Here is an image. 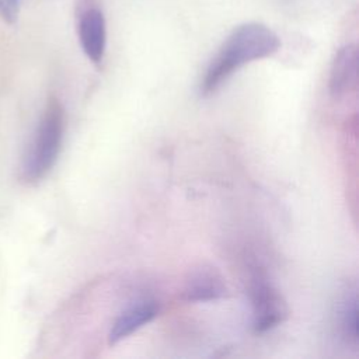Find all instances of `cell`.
Wrapping results in <instances>:
<instances>
[{
	"label": "cell",
	"instance_id": "cell-7",
	"mask_svg": "<svg viewBox=\"0 0 359 359\" xmlns=\"http://www.w3.org/2000/svg\"><path fill=\"white\" fill-rule=\"evenodd\" d=\"M358 50L355 45L342 46L334 56L330 70V93L338 98L346 94L356 83Z\"/></svg>",
	"mask_w": 359,
	"mask_h": 359
},
{
	"label": "cell",
	"instance_id": "cell-6",
	"mask_svg": "<svg viewBox=\"0 0 359 359\" xmlns=\"http://www.w3.org/2000/svg\"><path fill=\"white\" fill-rule=\"evenodd\" d=\"M157 313L158 306L153 300H143L129 306L112 323L108 334V344L115 345L119 341L128 338L135 331L149 324L157 316Z\"/></svg>",
	"mask_w": 359,
	"mask_h": 359
},
{
	"label": "cell",
	"instance_id": "cell-3",
	"mask_svg": "<svg viewBox=\"0 0 359 359\" xmlns=\"http://www.w3.org/2000/svg\"><path fill=\"white\" fill-rule=\"evenodd\" d=\"M251 300L254 311L252 327L258 334L278 327L289 317V307L283 296L258 272L252 276Z\"/></svg>",
	"mask_w": 359,
	"mask_h": 359
},
{
	"label": "cell",
	"instance_id": "cell-9",
	"mask_svg": "<svg viewBox=\"0 0 359 359\" xmlns=\"http://www.w3.org/2000/svg\"><path fill=\"white\" fill-rule=\"evenodd\" d=\"M21 0H0V18L4 22L13 24L20 14Z\"/></svg>",
	"mask_w": 359,
	"mask_h": 359
},
{
	"label": "cell",
	"instance_id": "cell-2",
	"mask_svg": "<svg viewBox=\"0 0 359 359\" xmlns=\"http://www.w3.org/2000/svg\"><path fill=\"white\" fill-rule=\"evenodd\" d=\"M65 109L60 101L50 97L38 123L34 140L24 157L21 177L25 182L41 181L55 165L65 135Z\"/></svg>",
	"mask_w": 359,
	"mask_h": 359
},
{
	"label": "cell",
	"instance_id": "cell-4",
	"mask_svg": "<svg viewBox=\"0 0 359 359\" xmlns=\"http://www.w3.org/2000/svg\"><path fill=\"white\" fill-rule=\"evenodd\" d=\"M182 294L188 302H212L224 297L227 286L216 268L201 265L189 271Z\"/></svg>",
	"mask_w": 359,
	"mask_h": 359
},
{
	"label": "cell",
	"instance_id": "cell-1",
	"mask_svg": "<svg viewBox=\"0 0 359 359\" xmlns=\"http://www.w3.org/2000/svg\"><path fill=\"white\" fill-rule=\"evenodd\" d=\"M279 48L280 39L269 27L261 22L238 25L209 63L201 84L202 94H212L237 69L250 62L272 56Z\"/></svg>",
	"mask_w": 359,
	"mask_h": 359
},
{
	"label": "cell",
	"instance_id": "cell-5",
	"mask_svg": "<svg viewBox=\"0 0 359 359\" xmlns=\"http://www.w3.org/2000/svg\"><path fill=\"white\" fill-rule=\"evenodd\" d=\"M79 39L83 52L93 63L102 60L107 43L104 14L98 8L84 11L79 21Z\"/></svg>",
	"mask_w": 359,
	"mask_h": 359
},
{
	"label": "cell",
	"instance_id": "cell-8",
	"mask_svg": "<svg viewBox=\"0 0 359 359\" xmlns=\"http://www.w3.org/2000/svg\"><path fill=\"white\" fill-rule=\"evenodd\" d=\"M334 325L337 335L348 346H358V293L356 289L342 292L337 299L334 310Z\"/></svg>",
	"mask_w": 359,
	"mask_h": 359
}]
</instances>
